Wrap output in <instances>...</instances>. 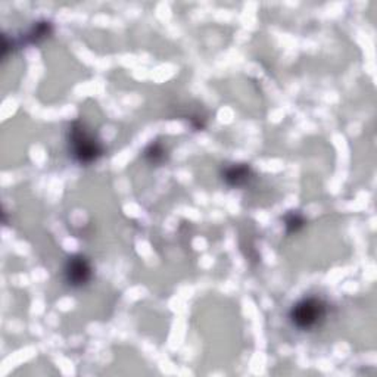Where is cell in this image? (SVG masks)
I'll return each mask as SVG.
<instances>
[{
    "instance_id": "2",
    "label": "cell",
    "mask_w": 377,
    "mask_h": 377,
    "mask_svg": "<svg viewBox=\"0 0 377 377\" xmlns=\"http://www.w3.org/2000/svg\"><path fill=\"white\" fill-rule=\"evenodd\" d=\"M326 308L322 300L318 299H303L300 303H298L292 311H291V320L292 323L298 329H310L318 323V320H322L325 317Z\"/></svg>"
},
{
    "instance_id": "4",
    "label": "cell",
    "mask_w": 377,
    "mask_h": 377,
    "mask_svg": "<svg viewBox=\"0 0 377 377\" xmlns=\"http://www.w3.org/2000/svg\"><path fill=\"white\" fill-rule=\"evenodd\" d=\"M248 179H249V168L243 167V165L232 167L224 173V180L227 181L230 186H240Z\"/></svg>"
},
{
    "instance_id": "3",
    "label": "cell",
    "mask_w": 377,
    "mask_h": 377,
    "mask_svg": "<svg viewBox=\"0 0 377 377\" xmlns=\"http://www.w3.org/2000/svg\"><path fill=\"white\" fill-rule=\"evenodd\" d=\"M65 276L67 281L71 286H83L89 281L91 276V269L89 266V262L83 257H72L69 258L67 267H65Z\"/></svg>"
},
{
    "instance_id": "1",
    "label": "cell",
    "mask_w": 377,
    "mask_h": 377,
    "mask_svg": "<svg viewBox=\"0 0 377 377\" xmlns=\"http://www.w3.org/2000/svg\"><path fill=\"white\" fill-rule=\"evenodd\" d=\"M69 145L72 149V155L81 164L96 161L102 155V147L98 145V142H94L81 127H77V123L72 125Z\"/></svg>"
},
{
    "instance_id": "5",
    "label": "cell",
    "mask_w": 377,
    "mask_h": 377,
    "mask_svg": "<svg viewBox=\"0 0 377 377\" xmlns=\"http://www.w3.org/2000/svg\"><path fill=\"white\" fill-rule=\"evenodd\" d=\"M303 224H304V221H303V218H300L299 215L292 214V215H289L286 218V227H288L289 232H296Z\"/></svg>"
}]
</instances>
